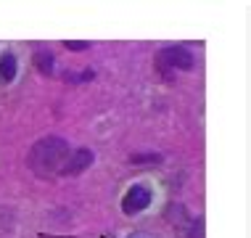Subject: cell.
I'll use <instances>...</instances> for the list:
<instances>
[{"label":"cell","mask_w":251,"mask_h":238,"mask_svg":"<svg viewBox=\"0 0 251 238\" xmlns=\"http://www.w3.org/2000/svg\"><path fill=\"white\" fill-rule=\"evenodd\" d=\"M69 143L58 135H48V138H40L35 146H32L29 156H26V164L37 175V178H53V175H61L66 159H69Z\"/></svg>","instance_id":"1"},{"label":"cell","mask_w":251,"mask_h":238,"mask_svg":"<svg viewBox=\"0 0 251 238\" xmlns=\"http://www.w3.org/2000/svg\"><path fill=\"white\" fill-rule=\"evenodd\" d=\"M156 66H159L161 72L167 74H172V69H193L196 66V56L188 48H182V45H172V48H164V51L159 53V58H156Z\"/></svg>","instance_id":"2"},{"label":"cell","mask_w":251,"mask_h":238,"mask_svg":"<svg viewBox=\"0 0 251 238\" xmlns=\"http://www.w3.org/2000/svg\"><path fill=\"white\" fill-rule=\"evenodd\" d=\"M148 204H151V190H148L146 185H132L125 193V199H122V212L132 217V214L148 209Z\"/></svg>","instance_id":"3"},{"label":"cell","mask_w":251,"mask_h":238,"mask_svg":"<svg viewBox=\"0 0 251 238\" xmlns=\"http://www.w3.org/2000/svg\"><path fill=\"white\" fill-rule=\"evenodd\" d=\"M93 159H96V156H93L90 148H79V151L69 154V159H66L61 175H79V172H85V169L93 164Z\"/></svg>","instance_id":"4"},{"label":"cell","mask_w":251,"mask_h":238,"mask_svg":"<svg viewBox=\"0 0 251 238\" xmlns=\"http://www.w3.org/2000/svg\"><path fill=\"white\" fill-rule=\"evenodd\" d=\"M16 77V56L13 53H3L0 56V82L8 85Z\"/></svg>","instance_id":"5"},{"label":"cell","mask_w":251,"mask_h":238,"mask_svg":"<svg viewBox=\"0 0 251 238\" xmlns=\"http://www.w3.org/2000/svg\"><path fill=\"white\" fill-rule=\"evenodd\" d=\"M35 66H37L43 74H53V66H56L53 53H50V51H37V53H35Z\"/></svg>","instance_id":"6"},{"label":"cell","mask_w":251,"mask_h":238,"mask_svg":"<svg viewBox=\"0 0 251 238\" xmlns=\"http://www.w3.org/2000/svg\"><path fill=\"white\" fill-rule=\"evenodd\" d=\"M93 77H96V72H93V69H85L79 74H69V72H66V82H87V79H93Z\"/></svg>","instance_id":"7"},{"label":"cell","mask_w":251,"mask_h":238,"mask_svg":"<svg viewBox=\"0 0 251 238\" xmlns=\"http://www.w3.org/2000/svg\"><path fill=\"white\" fill-rule=\"evenodd\" d=\"M130 161H132V164H146V161H153V164H159L161 156H159V154H153V156H130Z\"/></svg>","instance_id":"8"},{"label":"cell","mask_w":251,"mask_h":238,"mask_svg":"<svg viewBox=\"0 0 251 238\" xmlns=\"http://www.w3.org/2000/svg\"><path fill=\"white\" fill-rule=\"evenodd\" d=\"M64 45L69 48V51H87V48H90V43H82V40H66Z\"/></svg>","instance_id":"9"}]
</instances>
